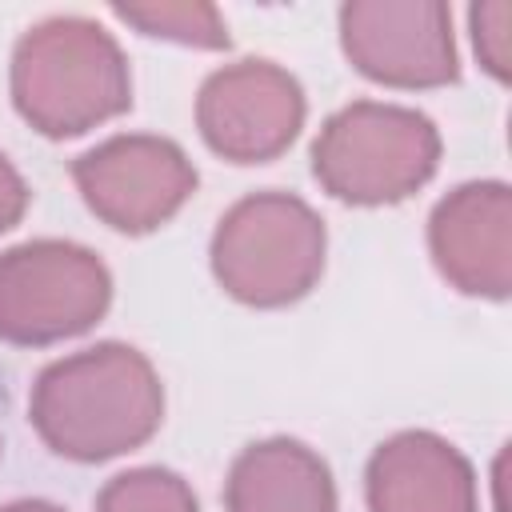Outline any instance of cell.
<instances>
[{"label": "cell", "instance_id": "3957f363", "mask_svg": "<svg viewBox=\"0 0 512 512\" xmlns=\"http://www.w3.org/2000/svg\"><path fill=\"white\" fill-rule=\"evenodd\" d=\"M324 220L292 192L236 200L212 232L216 284L252 308H284L312 292L324 272Z\"/></svg>", "mask_w": 512, "mask_h": 512}, {"label": "cell", "instance_id": "52a82bcc", "mask_svg": "<svg viewBox=\"0 0 512 512\" xmlns=\"http://www.w3.org/2000/svg\"><path fill=\"white\" fill-rule=\"evenodd\" d=\"M340 48L388 88H440L460 76L452 8L440 0H352L340 8Z\"/></svg>", "mask_w": 512, "mask_h": 512}, {"label": "cell", "instance_id": "8fae6325", "mask_svg": "<svg viewBox=\"0 0 512 512\" xmlns=\"http://www.w3.org/2000/svg\"><path fill=\"white\" fill-rule=\"evenodd\" d=\"M224 504L228 512H336V484L308 444L272 436L232 460Z\"/></svg>", "mask_w": 512, "mask_h": 512}, {"label": "cell", "instance_id": "4fadbf2b", "mask_svg": "<svg viewBox=\"0 0 512 512\" xmlns=\"http://www.w3.org/2000/svg\"><path fill=\"white\" fill-rule=\"evenodd\" d=\"M96 512H200V504L184 476L168 468H128L100 488Z\"/></svg>", "mask_w": 512, "mask_h": 512}, {"label": "cell", "instance_id": "9a60e30c", "mask_svg": "<svg viewBox=\"0 0 512 512\" xmlns=\"http://www.w3.org/2000/svg\"><path fill=\"white\" fill-rule=\"evenodd\" d=\"M24 208H28V184L12 168V160L0 152V232H8L12 224H20Z\"/></svg>", "mask_w": 512, "mask_h": 512}, {"label": "cell", "instance_id": "8992f818", "mask_svg": "<svg viewBox=\"0 0 512 512\" xmlns=\"http://www.w3.org/2000/svg\"><path fill=\"white\" fill-rule=\"evenodd\" d=\"M84 204L116 232L140 236L168 224L196 192V168L180 144L148 132H124L72 164Z\"/></svg>", "mask_w": 512, "mask_h": 512}, {"label": "cell", "instance_id": "ba28073f", "mask_svg": "<svg viewBox=\"0 0 512 512\" xmlns=\"http://www.w3.org/2000/svg\"><path fill=\"white\" fill-rule=\"evenodd\" d=\"M304 124V92L272 60H236L216 68L196 96L204 144L232 164L276 160Z\"/></svg>", "mask_w": 512, "mask_h": 512}, {"label": "cell", "instance_id": "7a4b0ae2", "mask_svg": "<svg viewBox=\"0 0 512 512\" xmlns=\"http://www.w3.org/2000/svg\"><path fill=\"white\" fill-rule=\"evenodd\" d=\"M12 104L48 140L84 136L128 112L132 76L120 44L96 20L48 16L12 52Z\"/></svg>", "mask_w": 512, "mask_h": 512}, {"label": "cell", "instance_id": "2e32d148", "mask_svg": "<svg viewBox=\"0 0 512 512\" xmlns=\"http://www.w3.org/2000/svg\"><path fill=\"white\" fill-rule=\"evenodd\" d=\"M0 512H64V508H56V504H48V500H12V504H4Z\"/></svg>", "mask_w": 512, "mask_h": 512}, {"label": "cell", "instance_id": "7c38bea8", "mask_svg": "<svg viewBox=\"0 0 512 512\" xmlns=\"http://www.w3.org/2000/svg\"><path fill=\"white\" fill-rule=\"evenodd\" d=\"M124 24L140 28L144 36L172 40L184 48H228V24L212 4L200 0H152V4H116L112 8Z\"/></svg>", "mask_w": 512, "mask_h": 512}, {"label": "cell", "instance_id": "5b68a950", "mask_svg": "<svg viewBox=\"0 0 512 512\" xmlns=\"http://www.w3.org/2000/svg\"><path fill=\"white\" fill-rule=\"evenodd\" d=\"M112 300L104 260L72 240H28L0 252V340L44 348L88 332Z\"/></svg>", "mask_w": 512, "mask_h": 512}, {"label": "cell", "instance_id": "5bb4252c", "mask_svg": "<svg viewBox=\"0 0 512 512\" xmlns=\"http://www.w3.org/2000/svg\"><path fill=\"white\" fill-rule=\"evenodd\" d=\"M468 24H472V48H476L484 72L504 84L512 76V4H504V0L476 4L468 12Z\"/></svg>", "mask_w": 512, "mask_h": 512}, {"label": "cell", "instance_id": "6da1fadb", "mask_svg": "<svg viewBox=\"0 0 512 512\" xmlns=\"http://www.w3.org/2000/svg\"><path fill=\"white\" fill-rule=\"evenodd\" d=\"M28 420L56 456L100 464L152 440L164 388L144 352L108 340L52 360L32 384Z\"/></svg>", "mask_w": 512, "mask_h": 512}, {"label": "cell", "instance_id": "277c9868", "mask_svg": "<svg viewBox=\"0 0 512 512\" xmlns=\"http://www.w3.org/2000/svg\"><path fill=\"white\" fill-rule=\"evenodd\" d=\"M440 164L436 124L400 104L356 100L324 120L312 144L320 188L344 204H396L424 188Z\"/></svg>", "mask_w": 512, "mask_h": 512}, {"label": "cell", "instance_id": "30bf717a", "mask_svg": "<svg viewBox=\"0 0 512 512\" xmlns=\"http://www.w3.org/2000/svg\"><path fill=\"white\" fill-rule=\"evenodd\" d=\"M368 512H476L472 464L436 432L384 440L364 472Z\"/></svg>", "mask_w": 512, "mask_h": 512}, {"label": "cell", "instance_id": "9c48e42d", "mask_svg": "<svg viewBox=\"0 0 512 512\" xmlns=\"http://www.w3.org/2000/svg\"><path fill=\"white\" fill-rule=\"evenodd\" d=\"M428 252L440 276L484 300H504L512 288V192L500 180L452 188L428 220Z\"/></svg>", "mask_w": 512, "mask_h": 512}]
</instances>
